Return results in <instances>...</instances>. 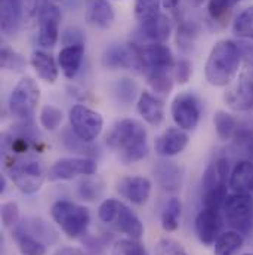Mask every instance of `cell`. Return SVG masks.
<instances>
[{
  "instance_id": "484cf974",
  "label": "cell",
  "mask_w": 253,
  "mask_h": 255,
  "mask_svg": "<svg viewBox=\"0 0 253 255\" xmlns=\"http://www.w3.org/2000/svg\"><path fill=\"white\" fill-rule=\"evenodd\" d=\"M30 64L43 82H46V83H55L57 82L58 65L49 54H46L43 51H34L31 58H30Z\"/></svg>"
},
{
  "instance_id": "681fc988",
  "label": "cell",
  "mask_w": 253,
  "mask_h": 255,
  "mask_svg": "<svg viewBox=\"0 0 253 255\" xmlns=\"http://www.w3.org/2000/svg\"><path fill=\"white\" fill-rule=\"evenodd\" d=\"M54 255H86L83 251L77 250V248H71V247H65V248H61L58 250Z\"/></svg>"
},
{
  "instance_id": "db71d44e",
  "label": "cell",
  "mask_w": 253,
  "mask_h": 255,
  "mask_svg": "<svg viewBox=\"0 0 253 255\" xmlns=\"http://www.w3.org/2000/svg\"><path fill=\"white\" fill-rule=\"evenodd\" d=\"M245 255H253V254H245Z\"/></svg>"
},
{
  "instance_id": "ba28073f",
  "label": "cell",
  "mask_w": 253,
  "mask_h": 255,
  "mask_svg": "<svg viewBox=\"0 0 253 255\" xmlns=\"http://www.w3.org/2000/svg\"><path fill=\"white\" fill-rule=\"evenodd\" d=\"M37 12V0H0L1 31L7 36L18 33Z\"/></svg>"
},
{
  "instance_id": "9a60e30c",
  "label": "cell",
  "mask_w": 253,
  "mask_h": 255,
  "mask_svg": "<svg viewBox=\"0 0 253 255\" xmlns=\"http://www.w3.org/2000/svg\"><path fill=\"white\" fill-rule=\"evenodd\" d=\"M139 55L142 63V71H160L175 67L172 51L165 43H148L139 46Z\"/></svg>"
},
{
  "instance_id": "3957f363",
  "label": "cell",
  "mask_w": 253,
  "mask_h": 255,
  "mask_svg": "<svg viewBox=\"0 0 253 255\" xmlns=\"http://www.w3.org/2000/svg\"><path fill=\"white\" fill-rule=\"evenodd\" d=\"M98 217L104 224L129 238L141 239L144 235V224L141 218L127 205L117 199L104 200L98 208Z\"/></svg>"
},
{
  "instance_id": "f6af8a7d",
  "label": "cell",
  "mask_w": 253,
  "mask_h": 255,
  "mask_svg": "<svg viewBox=\"0 0 253 255\" xmlns=\"http://www.w3.org/2000/svg\"><path fill=\"white\" fill-rule=\"evenodd\" d=\"M173 77L179 85H185L190 80L191 74H192V67L188 60H179L178 63L175 64L173 68Z\"/></svg>"
},
{
  "instance_id": "44dd1931",
  "label": "cell",
  "mask_w": 253,
  "mask_h": 255,
  "mask_svg": "<svg viewBox=\"0 0 253 255\" xmlns=\"http://www.w3.org/2000/svg\"><path fill=\"white\" fill-rule=\"evenodd\" d=\"M18 227H21L24 232H27L28 235L37 238L39 241H42L45 245H52L58 242V232L45 220L42 218H36V217H28L24 218L22 221H19L16 224Z\"/></svg>"
},
{
  "instance_id": "ab89813d",
  "label": "cell",
  "mask_w": 253,
  "mask_h": 255,
  "mask_svg": "<svg viewBox=\"0 0 253 255\" xmlns=\"http://www.w3.org/2000/svg\"><path fill=\"white\" fill-rule=\"evenodd\" d=\"M113 255H148L144 244L139 242V239L127 238L120 239L113 247Z\"/></svg>"
},
{
  "instance_id": "1f68e13d",
  "label": "cell",
  "mask_w": 253,
  "mask_h": 255,
  "mask_svg": "<svg viewBox=\"0 0 253 255\" xmlns=\"http://www.w3.org/2000/svg\"><path fill=\"white\" fill-rule=\"evenodd\" d=\"M182 212L181 200L173 197L168 202L163 214H162V227L166 232H175L179 227V218Z\"/></svg>"
},
{
  "instance_id": "836d02e7",
  "label": "cell",
  "mask_w": 253,
  "mask_h": 255,
  "mask_svg": "<svg viewBox=\"0 0 253 255\" xmlns=\"http://www.w3.org/2000/svg\"><path fill=\"white\" fill-rule=\"evenodd\" d=\"M145 76H147L148 85L157 94H169L173 88V77L169 73V70L148 71L145 73Z\"/></svg>"
},
{
  "instance_id": "8fae6325",
  "label": "cell",
  "mask_w": 253,
  "mask_h": 255,
  "mask_svg": "<svg viewBox=\"0 0 253 255\" xmlns=\"http://www.w3.org/2000/svg\"><path fill=\"white\" fill-rule=\"evenodd\" d=\"M98 171V165L90 157H63L57 160L48 171L51 183L70 181L76 177H90Z\"/></svg>"
},
{
  "instance_id": "ee69618b",
  "label": "cell",
  "mask_w": 253,
  "mask_h": 255,
  "mask_svg": "<svg viewBox=\"0 0 253 255\" xmlns=\"http://www.w3.org/2000/svg\"><path fill=\"white\" fill-rule=\"evenodd\" d=\"M197 36V28L194 24H182L178 28V46L182 51H190L191 45Z\"/></svg>"
},
{
  "instance_id": "4316f807",
  "label": "cell",
  "mask_w": 253,
  "mask_h": 255,
  "mask_svg": "<svg viewBox=\"0 0 253 255\" xmlns=\"http://www.w3.org/2000/svg\"><path fill=\"white\" fill-rule=\"evenodd\" d=\"M227 178H230V166H228V160L227 159H216L215 162H212L204 174H203V189L204 191L219 187L227 184Z\"/></svg>"
},
{
  "instance_id": "7bdbcfd3",
  "label": "cell",
  "mask_w": 253,
  "mask_h": 255,
  "mask_svg": "<svg viewBox=\"0 0 253 255\" xmlns=\"http://www.w3.org/2000/svg\"><path fill=\"white\" fill-rule=\"evenodd\" d=\"M1 223L6 229L15 227L19 223V206L16 202H6L1 205Z\"/></svg>"
},
{
  "instance_id": "60d3db41",
  "label": "cell",
  "mask_w": 253,
  "mask_h": 255,
  "mask_svg": "<svg viewBox=\"0 0 253 255\" xmlns=\"http://www.w3.org/2000/svg\"><path fill=\"white\" fill-rule=\"evenodd\" d=\"M240 1L243 0H209V15L212 16V19H221Z\"/></svg>"
},
{
  "instance_id": "5b68a950",
  "label": "cell",
  "mask_w": 253,
  "mask_h": 255,
  "mask_svg": "<svg viewBox=\"0 0 253 255\" xmlns=\"http://www.w3.org/2000/svg\"><path fill=\"white\" fill-rule=\"evenodd\" d=\"M51 217L70 239H77L84 235L90 223L89 209L70 200L55 202L51 208Z\"/></svg>"
},
{
  "instance_id": "e575fe53",
  "label": "cell",
  "mask_w": 253,
  "mask_h": 255,
  "mask_svg": "<svg viewBox=\"0 0 253 255\" xmlns=\"http://www.w3.org/2000/svg\"><path fill=\"white\" fill-rule=\"evenodd\" d=\"M0 64H1V68L9 70V71H15V73L24 71V68L27 65L24 57L21 54H18L16 51H13L6 43H3L1 49H0Z\"/></svg>"
},
{
  "instance_id": "5bb4252c",
  "label": "cell",
  "mask_w": 253,
  "mask_h": 255,
  "mask_svg": "<svg viewBox=\"0 0 253 255\" xmlns=\"http://www.w3.org/2000/svg\"><path fill=\"white\" fill-rule=\"evenodd\" d=\"M104 67L110 70H141L142 63L139 55V46L135 43L113 45L102 55Z\"/></svg>"
},
{
  "instance_id": "f546056e",
  "label": "cell",
  "mask_w": 253,
  "mask_h": 255,
  "mask_svg": "<svg viewBox=\"0 0 253 255\" xmlns=\"http://www.w3.org/2000/svg\"><path fill=\"white\" fill-rule=\"evenodd\" d=\"M213 125H215V130L219 139L227 141L236 136L237 133V121L233 115L224 112V110H218L215 113L213 118Z\"/></svg>"
},
{
  "instance_id": "8992f818",
  "label": "cell",
  "mask_w": 253,
  "mask_h": 255,
  "mask_svg": "<svg viewBox=\"0 0 253 255\" xmlns=\"http://www.w3.org/2000/svg\"><path fill=\"white\" fill-rule=\"evenodd\" d=\"M40 101V88L37 82L27 76L22 77L10 92L9 112L19 121H28L34 115Z\"/></svg>"
},
{
  "instance_id": "bcb514c9",
  "label": "cell",
  "mask_w": 253,
  "mask_h": 255,
  "mask_svg": "<svg viewBox=\"0 0 253 255\" xmlns=\"http://www.w3.org/2000/svg\"><path fill=\"white\" fill-rule=\"evenodd\" d=\"M237 141H239V145L243 148L245 154H246V160L252 162L253 163V135L251 132H239L236 133Z\"/></svg>"
},
{
  "instance_id": "8d00e7d4",
  "label": "cell",
  "mask_w": 253,
  "mask_h": 255,
  "mask_svg": "<svg viewBox=\"0 0 253 255\" xmlns=\"http://www.w3.org/2000/svg\"><path fill=\"white\" fill-rule=\"evenodd\" d=\"M227 197H228V187H227V184H224V186H219V187L204 191L201 203H203V208L213 209V211H221L224 208V203H225Z\"/></svg>"
},
{
  "instance_id": "7c38bea8",
  "label": "cell",
  "mask_w": 253,
  "mask_h": 255,
  "mask_svg": "<svg viewBox=\"0 0 253 255\" xmlns=\"http://www.w3.org/2000/svg\"><path fill=\"white\" fill-rule=\"evenodd\" d=\"M61 9L51 1L43 3L37 12V43L42 48H54L60 37Z\"/></svg>"
},
{
  "instance_id": "11a10c76",
  "label": "cell",
  "mask_w": 253,
  "mask_h": 255,
  "mask_svg": "<svg viewBox=\"0 0 253 255\" xmlns=\"http://www.w3.org/2000/svg\"><path fill=\"white\" fill-rule=\"evenodd\" d=\"M252 193H253V191H252Z\"/></svg>"
},
{
  "instance_id": "83f0119b",
  "label": "cell",
  "mask_w": 253,
  "mask_h": 255,
  "mask_svg": "<svg viewBox=\"0 0 253 255\" xmlns=\"http://www.w3.org/2000/svg\"><path fill=\"white\" fill-rule=\"evenodd\" d=\"M12 239L15 241L19 253L22 255H46L48 245H45L37 238L28 235L18 226H15L12 230Z\"/></svg>"
},
{
  "instance_id": "d6986e66",
  "label": "cell",
  "mask_w": 253,
  "mask_h": 255,
  "mask_svg": "<svg viewBox=\"0 0 253 255\" xmlns=\"http://www.w3.org/2000/svg\"><path fill=\"white\" fill-rule=\"evenodd\" d=\"M154 177L157 184L165 191L175 193L182 184V169L170 160H160L154 166Z\"/></svg>"
},
{
  "instance_id": "52a82bcc",
  "label": "cell",
  "mask_w": 253,
  "mask_h": 255,
  "mask_svg": "<svg viewBox=\"0 0 253 255\" xmlns=\"http://www.w3.org/2000/svg\"><path fill=\"white\" fill-rule=\"evenodd\" d=\"M225 221L233 230L248 235L253 230V196L251 193L228 194L224 203Z\"/></svg>"
},
{
  "instance_id": "d4e9b609",
  "label": "cell",
  "mask_w": 253,
  "mask_h": 255,
  "mask_svg": "<svg viewBox=\"0 0 253 255\" xmlns=\"http://www.w3.org/2000/svg\"><path fill=\"white\" fill-rule=\"evenodd\" d=\"M84 57V45L64 46L58 54V65L67 79H74Z\"/></svg>"
},
{
  "instance_id": "ac0fdd59",
  "label": "cell",
  "mask_w": 253,
  "mask_h": 255,
  "mask_svg": "<svg viewBox=\"0 0 253 255\" xmlns=\"http://www.w3.org/2000/svg\"><path fill=\"white\" fill-rule=\"evenodd\" d=\"M117 191L133 205H144L151 194V181L145 177H123L117 181Z\"/></svg>"
},
{
  "instance_id": "f5cc1de1",
  "label": "cell",
  "mask_w": 253,
  "mask_h": 255,
  "mask_svg": "<svg viewBox=\"0 0 253 255\" xmlns=\"http://www.w3.org/2000/svg\"><path fill=\"white\" fill-rule=\"evenodd\" d=\"M203 1H204V0H194V4H197V6H198V4H201Z\"/></svg>"
},
{
  "instance_id": "7dc6e473",
  "label": "cell",
  "mask_w": 253,
  "mask_h": 255,
  "mask_svg": "<svg viewBox=\"0 0 253 255\" xmlns=\"http://www.w3.org/2000/svg\"><path fill=\"white\" fill-rule=\"evenodd\" d=\"M236 43H237V48L240 51L242 61H245V64L253 65V40H251V39H239Z\"/></svg>"
},
{
  "instance_id": "e0dca14e",
  "label": "cell",
  "mask_w": 253,
  "mask_h": 255,
  "mask_svg": "<svg viewBox=\"0 0 253 255\" xmlns=\"http://www.w3.org/2000/svg\"><path fill=\"white\" fill-rule=\"evenodd\" d=\"M188 144V135L181 128H168L156 139V151L163 157H173L185 150Z\"/></svg>"
},
{
  "instance_id": "f1b7e54d",
  "label": "cell",
  "mask_w": 253,
  "mask_h": 255,
  "mask_svg": "<svg viewBox=\"0 0 253 255\" xmlns=\"http://www.w3.org/2000/svg\"><path fill=\"white\" fill-rule=\"evenodd\" d=\"M243 235L237 230L224 232L215 242V255H236L243 248Z\"/></svg>"
},
{
  "instance_id": "74e56055",
  "label": "cell",
  "mask_w": 253,
  "mask_h": 255,
  "mask_svg": "<svg viewBox=\"0 0 253 255\" xmlns=\"http://www.w3.org/2000/svg\"><path fill=\"white\" fill-rule=\"evenodd\" d=\"M64 113L61 109L55 107V106H45L40 112V125L48 129V130H55L57 128L63 124Z\"/></svg>"
},
{
  "instance_id": "c3c4849f",
  "label": "cell",
  "mask_w": 253,
  "mask_h": 255,
  "mask_svg": "<svg viewBox=\"0 0 253 255\" xmlns=\"http://www.w3.org/2000/svg\"><path fill=\"white\" fill-rule=\"evenodd\" d=\"M63 42L65 46H71V45H83V36L82 31L77 28H70L64 33Z\"/></svg>"
},
{
  "instance_id": "9c48e42d",
  "label": "cell",
  "mask_w": 253,
  "mask_h": 255,
  "mask_svg": "<svg viewBox=\"0 0 253 255\" xmlns=\"http://www.w3.org/2000/svg\"><path fill=\"white\" fill-rule=\"evenodd\" d=\"M68 118H70L71 130L84 142L95 141L102 132V128H104L102 116L98 112L89 109L87 106H83V104L73 106Z\"/></svg>"
},
{
  "instance_id": "ffe728a7",
  "label": "cell",
  "mask_w": 253,
  "mask_h": 255,
  "mask_svg": "<svg viewBox=\"0 0 253 255\" xmlns=\"http://www.w3.org/2000/svg\"><path fill=\"white\" fill-rule=\"evenodd\" d=\"M139 116L151 127H159L165 119V107L162 100L148 91L141 92L136 104Z\"/></svg>"
},
{
  "instance_id": "4dcf8cb0",
  "label": "cell",
  "mask_w": 253,
  "mask_h": 255,
  "mask_svg": "<svg viewBox=\"0 0 253 255\" xmlns=\"http://www.w3.org/2000/svg\"><path fill=\"white\" fill-rule=\"evenodd\" d=\"M105 190V184L101 178H92L86 177L84 180H82L77 186V193L79 196L86 200V202H95L98 200Z\"/></svg>"
},
{
  "instance_id": "d590c367",
  "label": "cell",
  "mask_w": 253,
  "mask_h": 255,
  "mask_svg": "<svg viewBox=\"0 0 253 255\" xmlns=\"http://www.w3.org/2000/svg\"><path fill=\"white\" fill-rule=\"evenodd\" d=\"M162 0H135V16L139 24L148 22L160 15Z\"/></svg>"
},
{
  "instance_id": "6da1fadb",
  "label": "cell",
  "mask_w": 253,
  "mask_h": 255,
  "mask_svg": "<svg viewBox=\"0 0 253 255\" xmlns=\"http://www.w3.org/2000/svg\"><path fill=\"white\" fill-rule=\"evenodd\" d=\"M107 144L120 153V160L125 165L136 163L148 154L147 130L135 119L119 121L108 132Z\"/></svg>"
},
{
  "instance_id": "cb8c5ba5",
  "label": "cell",
  "mask_w": 253,
  "mask_h": 255,
  "mask_svg": "<svg viewBox=\"0 0 253 255\" xmlns=\"http://www.w3.org/2000/svg\"><path fill=\"white\" fill-rule=\"evenodd\" d=\"M228 187L234 193H252L253 191V163L249 160H240L233 168Z\"/></svg>"
},
{
  "instance_id": "7402d4cb",
  "label": "cell",
  "mask_w": 253,
  "mask_h": 255,
  "mask_svg": "<svg viewBox=\"0 0 253 255\" xmlns=\"http://www.w3.org/2000/svg\"><path fill=\"white\" fill-rule=\"evenodd\" d=\"M139 31H141V36L144 39L150 40V43H163L170 36L172 22L166 15L160 13L154 19L141 24Z\"/></svg>"
},
{
  "instance_id": "30bf717a",
  "label": "cell",
  "mask_w": 253,
  "mask_h": 255,
  "mask_svg": "<svg viewBox=\"0 0 253 255\" xmlns=\"http://www.w3.org/2000/svg\"><path fill=\"white\" fill-rule=\"evenodd\" d=\"M224 100L236 112H249L253 107V65L245 64L234 83L227 89Z\"/></svg>"
},
{
  "instance_id": "816d5d0a",
  "label": "cell",
  "mask_w": 253,
  "mask_h": 255,
  "mask_svg": "<svg viewBox=\"0 0 253 255\" xmlns=\"http://www.w3.org/2000/svg\"><path fill=\"white\" fill-rule=\"evenodd\" d=\"M4 189H6V180H4V177L1 175V178H0V191L3 193Z\"/></svg>"
},
{
  "instance_id": "277c9868",
  "label": "cell",
  "mask_w": 253,
  "mask_h": 255,
  "mask_svg": "<svg viewBox=\"0 0 253 255\" xmlns=\"http://www.w3.org/2000/svg\"><path fill=\"white\" fill-rule=\"evenodd\" d=\"M9 177L16 189L24 194H34L42 189L45 180H48V171L43 162L36 157H15L6 165Z\"/></svg>"
},
{
  "instance_id": "7a4b0ae2",
  "label": "cell",
  "mask_w": 253,
  "mask_h": 255,
  "mask_svg": "<svg viewBox=\"0 0 253 255\" xmlns=\"http://www.w3.org/2000/svg\"><path fill=\"white\" fill-rule=\"evenodd\" d=\"M242 65V55L237 48V43L233 40L218 42L204 65V76L209 85L222 88L230 85L239 74Z\"/></svg>"
},
{
  "instance_id": "f35d334b",
  "label": "cell",
  "mask_w": 253,
  "mask_h": 255,
  "mask_svg": "<svg viewBox=\"0 0 253 255\" xmlns=\"http://www.w3.org/2000/svg\"><path fill=\"white\" fill-rule=\"evenodd\" d=\"M138 94V85L132 79H119L114 85V95L123 104H130Z\"/></svg>"
},
{
  "instance_id": "4fadbf2b",
  "label": "cell",
  "mask_w": 253,
  "mask_h": 255,
  "mask_svg": "<svg viewBox=\"0 0 253 255\" xmlns=\"http://www.w3.org/2000/svg\"><path fill=\"white\" fill-rule=\"evenodd\" d=\"M170 115L176 127L191 130L198 125L201 116V106L198 98L191 92L178 94L170 106Z\"/></svg>"
},
{
  "instance_id": "603a6c76",
  "label": "cell",
  "mask_w": 253,
  "mask_h": 255,
  "mask_svg": "<svg viewBox=\"0 0 253 255\" xmlns=\"http://www.w3.org/2000/svg\"><path fill=\"white\" fill-rule=\"evenodd\" d=\"M86 18L98 28H108L114 22V9L108 0H87Z\"/></svg>"
},
{
  "instance_id": "f907efd6",
  "label": "cell",
  "mask_w": 253,
  "mask_h": 255,
  "mask_svg": "<svg viewBox=\"0 0 253 255\" xmlns=\"http://www.w3.org/2000/svg\"><path fill=\"white\" fill-rule=\"evenodd\" d=\"M162 4L166 9H175L179 4V0H162Z\"/></svg>"
},
{
  "instance_id": "b9f144b4",
  "label": "cell",
  "mask_w": 253,
  "mask_h": 255,
  "mask_svg": "<svg viewBox=\"0 0 253 255\" xmlns=\"http://www.w3.org/2000/svg\"><path fill=\"white\" fill-rule=\"evenodd\" d=\"M156 255H188L184 247L170 238H163L156 245Z\"/></svg>"
},
{
  "instance_id": "d6a6232c",
  "label": "cell",
  "mask_w": 253,
  "mask_h": 255,
  "mask_svg": "<svg viewBox=\"0 0 253 255\" xmlns=\"http://www.w3.org/2000/svg\"><path fill=\"white\" fill-rule=\"evenodd\" d=\"M233 31L236 36H239V39L253 40V6L246 7L236 16L233 22Z\"/></svg>"
},
{
  "instance_id": "2e32d148",
  "label": "cell",
  "mask_w": 253,
  "mask_h": 255,
  "mask_svg": "<svg viewBox=\"0 0 253 255\" xmlns=\"http://www.w3.org/2000/svg\"><path fill=\"white\" fill-rule=\"evenodd\" d=\"M221 226H222V220H221L219 211H213L207 208H203L197 214L195 221H194V229H195V235L198 241L207 247L213 245L216 239L219 238Z\"/></svg>"
}]
</instances>
